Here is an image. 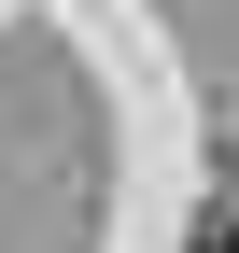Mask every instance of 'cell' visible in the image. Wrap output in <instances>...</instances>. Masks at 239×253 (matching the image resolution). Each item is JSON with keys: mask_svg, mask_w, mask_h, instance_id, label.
Wrapping results in <instances>:
<instances>
[{"mask_svg": "<svg viewBox=\"0 0 239 253\" xmlns=\"http://www.w3.org/2000/svg\"><path fill=\"white\" fill-rule=\"evenodd\" d=\"M197 253H239V211H211V225H197Z\"/></svg>", "mask_w": 239, "mask_h": 253, "instance_id": "cell-1", "label": "cell"}]
</instances>
